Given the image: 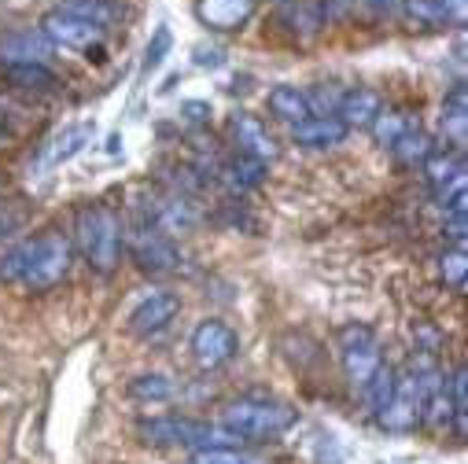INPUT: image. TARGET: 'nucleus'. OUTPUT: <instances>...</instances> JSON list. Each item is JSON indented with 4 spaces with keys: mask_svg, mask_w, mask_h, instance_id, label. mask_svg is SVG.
Returning <instances> with one entry per match:
<instances>
[{
    "mask_svg": "<svg viewBox=\"0 0 468 464\" xmlns=\"http://www.w3.org/2000/svg\"><path fill=\"white\" fill-rule=\"evenodd\" d=\"M295 424V409L277 402V398H259V395H248V398H237L221 409V427L237 438H248V442H270V438H281L288 427Z\"/></svg>",
    "mask_w": 468,
    "mask_h": 464,
    "instance_id": "obj_1",
    "label": "nucleus"
},
{
    "mask_svg": "<svg viewBox=\"0 0 468 464\" xmlns=\"http://www.w3.org/2000/svg\"><path fill=\"white\" fill-rule=\"evenodd\" d=\"M78 248L96 273H114L122 262V217L103 203L78 210Z\"/></svg>",
    "mask_w": 468,
    "mask_h": 464,
    "instance_id": "obj_2",
    "label": "nucleus"
},
{
    "mask_svg": "<svg viewBox=\"0 0 468 464\" xmlns=\"http://www.w3.org/2000/svg\"><path fill=\"white\" fill-rule=\"evenodd\" d=\"M70 262H74V248L63 232L48 228L41 237L27 240V266H23V277L19 284L34 295L41 291H52L67 273H70Z\"/></svg>",
    "mask_w": 468,
    "mask_h": 464,
    "instance_id": "obj_3",
    "label": "nucleus"
},
{
    "mask_svg": "<svg viewBox=\"0 0 468 464\" xmlns=\"http://www.w3.org/2000/svg\"><path fill=\"white\" fill-rule=\"evenodd\" d=\"M141 442L148 446H185V449H203V446H229L237 442V435H229L225 427H214L207 420L192 417H152L141 420Z\"/></svg>",
    "mask_w": 468,
    "mask_h": 464,
    "instance_id": "obj_4",
    "label": "nucleus"
},
{
    "mask_svg": "<svg viewBox=\"0 0 468 464\" xmlns=\"http://www.w3.org/2000/svg\"><path fill=\"white\" fill-rule=\"evenodd\" d=\"M122 244L130 248L137 269H141V273H152V277H166V273H174L177 262H181L174 240L163 237V232H159L155 225H148L144 217L133 221L130 232H122Z\"/></svg>",
    "mask_w": 468,
    "mask_h": 464,
    "instance_id": "obj_5",
    "label": "nucleus"
},
{
    "mask_svg": "<svg viewBox=\"0 0 468 464\" xmlns=\"http://www.w3.org/2000/svg\"><path fill=\"white\" fill-rule=\"evenodd\" d=\"M339 358H343V373H346V380H350V387H366L369 380H373V373L384 365V358H380V346H377V339H373V332L366 328V324H346V328H339Z\"/></svg>",
    "mask_w": 468,
    "mask_h": 464,
    "instance_id": "obj_6",
    "label": "nucleus"
},
{
    "mask_svg": "<svg viewBox=\"0 0 468 464\" xmlns=\"http://www.w3.org/2000/svg\"><path fill=\"white\" fill-rule=\"evenodd\" d=\"M41 34L52 41V48L85 52V59H96V63L103 59V56H100V45H103L107 30H100V26H92V23L78 19V16H70V12H63V8H56V12H48V16L41 19Z\"/></svg>",
    "mask_w": 468,
    "mask_h": 464,
    "instance_id": "obj_7",
    "label": "nucleus"
},
{
    "mask_svg": "<svg viewBox=\"0 0 468 464\" xmlns=\"http://www.w3.org/2000/svg\"><path fill=\"white\" fill-rule=\"evenodd\" d=\"M188 346H192V358H196L199 369H221L240 354V335L232 332L225 321L207 317V321L196 324Z\"/></svg>",
    "mask_w": 468,
    "mask_h": 464,
    "instance_id": "obj_8",
    "label": "nucleus"
},
{
    "mask_svg": "<svg viewBox=\"0 0 468 464\" xmlns=\"http://www.w3.org/2000/svg\"><path fill=\"white\" fill-rule=\"evenodd\" d=\"M229 137H232V144H237V152L248 155V159L273 163L281 155L273 133L255 119V114H232V119H229Z\"/></svg>",
    "mask_w": 468,
    "mask_h": 464,
    "instance_id": "obj_9",
    "label": "nucleus"
},
{
    "mask_svg": "<svg viewBox=\"0 0 468 464\" xmlns=\"http://www.w3.org/2000/svg\"><path fill=\"white\" fill-rule=\"evenodd\" d=\"M259 8V0H196V16L214 34L244 30Z\"/></svg>",
    "mask_w": 468,
    "mask_h": 464,
    "instance_id": "obj_10",
    "label": "nucleus"
},
{
    "mask_svg": "<svg viewBox=\"0 0 468 464\" xmlns=\"http://www.w3.org/2000/svg\"><path fill=\"white\" fill-rule=\"evenodd\" d=\"M181 313V299L174 291H152L133 313H130V332L133 335H159L163 328H170Z\"/></svg>",
    "mask_w": 468,
    "mask_h": 464,
    "instance_id": "obj_11",
    "label": "nucleus"
},
{
    "mask_svg": "<svg viewBox=\"0 0 468 464\" xmlns=\"http://www.w3.org/2000/svg\"><path fill=\"white\" fill-rule=\"evenodd\" d=\"M420 413H424V402H420V391L413 384V373L406 380L395 384V395H391V406L384 409V427L391 431H413L420 424Z\"/></svg>",
    "mask_w": 468,
    "mask_h": 464,
    "instance_id": "obj_12",
    "label": "nucleus"
},
{
    "mask_svg": "<svg viewBox=\"0 0 468 464\" xmlns=\"http://www.w3.org/2000/svg\"><path fill=\"white\" fill-rule=\"evenodd\" d=\"M52 56V41L41 30H16L0 37V67L16 63H45Z\"/></svg>",
    "mask_w": 468,
    "mask_h": 464,
    "instance_id": "obj_13",
    "label": "nucleus"
},
{
    "mask_svg": "<svg viewBox=\"0 0 468 464\" xmlns=\"http://www.w3.org/2000/svg\"><path fill=\"white\" fill-rule=\"evenodd\" d=\"M380 111H384L380 92H373V89H362V85H358V89H346V92L339 96L335 119H339L346 130H369Z\"/></svg>",
    "mask_w": 468,
    "mask_h": 464,
    "instance_id": "obj_14",
    "label": "nucleus"
},
{
    "mask_svg": "<svg viewBox=\"0 0 468 464\" xmlns=\"http://www.w3.org/2000/svg\"><path fill=\"white\" fill-rule=\"evenodd\" d=\"M292 141L303 144V148L324 152V148H335V144L346 141V126L335 119V114H310L306 122L292 126Z\"/></svg>",
    "mask_w": 468,
    "mask_h": 464,
    "instance_id": "obj_15",
    "label": "nucleus"
},
{
    "mask_svg": "<svg viewBox=\"0 0 468 464\" xmlns=\"http://www.w3.org/2000/svg\"><path fill=\"white\" fill-rule=\"evenodd\" d=\"M402 12L420 26H461L464 0H402Z\"/></svg>",
    "mask_w": 468,
    "mask_h": 464,
    "instance_id": "obj_16",
    "label": "nucleus"
},
{
    "mask_svg": "<svg viewBox=\"0 0 468 464\" xmlns=\"http://www.w3.org/2000/svg\"><path fill=\"white\" fill-rule=\"evenodd\" d=\"M89 137H92V126H89V122L67 126L63 133H56V137L45 144V152H41V159H37V170H52V166H59V163H70V159L85 148Z\"/></svg>",
    "mask_w": 468,
    "mask_h": 464,
    "instance_id": "obj_17",
    "label": "nucleus"
},
{
    "mask_svg": "<svg viewBox=\"0 0 468 464\" xmlns=\"http://www.w3.org/2000/svg\"><path fill=\"white\" fill-rule=\"evenodd\" d=\"M218 177L237 192V195H248V192H255L262 181H266V163H259V159H248V155H232V159H225L221 166H218Z\"/></svg>",
    "mask_w": 468,
    "mask_h": 464,
    "instance_id": "obj_18",
    "label": "nucleus"
},
{
    "mask_svg": "<svg viewBox=\"0 0 468 464\" xmlns=\"http://www.w3.org/2000/svg\"><path fill=\"white\" fill-rule=\"evenodd\" d=\"M270 111H273V119L288 122V126H299L310 119V103H306V92L295 89V85H277L270 89Z\"/></svg>",
    "mask_w": 468,
    "mask_h": 464,
    "instance_id": "obj_19",
    "label": "nucleus"
},
{
    "mask_svg": "<svg viewBox=\"0 0 468 464\" xmlns=\"http://www.w3.org/2000/svg\"><path fill=\"white\" fill-rule=\"evenodd\" d=\"M420 166H424V177H428L431 192H439V188L450 185L457 174H464V159H461V152H453V148H431Z\"/></svg>",
    "mask_w": 468,
    "mask_h": 464,
    "instance_id": "obj_20",
    "label": "nucleus"
},
{
    "mask_svg": "<svg viewBox=\"0 0 468 464\" xmlns=\"http://www.w3.org/2000/svg\"><path fill=\"white\" fill-rule=\"evenodd\" d=\"M63 12L85 19L100 30H107V26H114L122 19V5H114V0H63Z\"/></svg>",
    "mask_w": 468,
    "mask_h": 464,
    "instance_id": "obj_21",
    "label": "nucleus"
},
{
    "mask_svg": "<svg viewBox=\"0 0 468 464\" xmlns=\"http://www.w3.org/2000/svg\"><path fill=\"white\" fill-rule=\"evenodd\" d=\"M5 78L27 92H45V89H56L59 81L48 63H16V67H5Z\"/></svg>",
    "mask_w": 468,
    "mask_h": 464,
    "instance_id": "obj_22",
    "label": "nucleus"
},
{
    "mask_svg": "<svg viewBox=\"0 0 468 464\" xmlns=\"http://www.w3.org/2000/svg\"><path fill=\"white\" fill-rule=\"evenodd\" d=\"M431 148H435V144H431V137H428L420 126H406V133L391 144V152H395V159H399L402 166H417V163H424Z\"/></svg>",
    "mask_w": 468,
    "mask_h": 464,
    "instance_id": "obj_23",
    "label": "nucleus"
},
{
    "mask_svg": "<svg viewBox=\"0 0 468 464\" xmlns=\"http://www.w3.org/2000/svg\"><path fill=\"white\" fill-rule=\"evenodd\" d=\"M395 384H399V376H395V369L391 365H380L377 373H373V380L362 387V395H366V402H369V409H373V417H384V409L391 406V395H395Z\"/></svg>",
    "mask_w": 468,
    "mask_h": 464,
    "instance_id": "obj_24",
    "label": "nucleus"
},
{
    "mask_svg": "<svg viewBox=\"0 0 468 464\" xmlns=\"http://www.w3.org/2000/svg\"><path fill=\"white\" fill-rule=\"evenodd\" d=\"M130 395L137 402H170L177 395V384L170 376H163V373H144V376H137L130 384Z\"/></svg>",
    "mask_w": 468,
    "mask_h": 464,
    "instance_id": "obj_25",
    "label": "nucleus"
},
{
    "mask_svg": "<svg viewBox=\"0 0 468 464\" xmlns=\"http://www.w3.org/2000/svg\"><path fill=\"white\" fill-rule=\"evenodd\" d=\"M192 464H266V460L237 446H203L192 449Z\"/></svg>",
    "mask_w": 468,
    "mask_h": 464,
    "instance_id": "obj_26",
    "label": "nucleus"
},
{
    "mask_svg": "<svg viewBox=\"0 0 468 464\" xmlns=\"http://www.w3.org/2000/svg\"><path fill=\"white\" fill-rule=\"evenodd\" d=\"M406 126H413V122L406 119L402 111H380L369 130H373V137H377V144H380V148H391V144L406 133Z\"/></svg>",
    "mask_w": 468,
    "mask_h": 464,
    "instance_id": "obj_27",
    "label": "nucleus"
},
{
    "mask_svg": "<svg viewBox=\"0 0 468 464\" xmlns=\"http://www.w3.org/2000/svg\"><path fill=\"white\" fill-rule=\"evenodd\" d=\"M439 273H442V280H446L453 291H464V273H468L464 248H450V251H442V258H439Z\"/></svg>",
    "mask_w": 468,
    "mask_h": 464,
    "instance_id": "obj_28",
    "label": "nucleus"
},
{
    "mask_svg": "<svg viewBox=\"0 0 468 464\" xmlns=\"http://www.w3.org/2000/svg\"><path fill=\"white\" fill-rule=\"evenodd\" d=\"M170 45H174V34H170L166 26H159V30H155V37L148 41L144 70H159V67H163V59H166V52H170Z\"/></svg>",
    "mask_w": 468,
    "mask_h": 464,
    "instance_id": "obj_29",
    "label": "nucleus"
},
{
    "mask_svg": "<svg viewBox=\"0 0 468 464\" xmlns=\"http://www.w3.org/2000/svg\"><path fill=\"white\" fill-rule=\"evenodd\" d=\"M23 266H27V240L19 248L5 251V258H0V280H5V284H19Z\"/></svg>",
    "mask_w": 468,
    "mask_h": 464,
    "instance_id": "obj_30",
    "label": "nucleus"
},
{
    "mask_svg": "<svg viewBox=\"0 0 468 464\" xmlns=\"http://www.w3.org/2000/svg\"><path fill=\"white\" fill-rule=\"evenodd\" d=\"M339 89H314V92H306V103H310V114H335V107H339Z\"/></svg>",
    "mask_w": 468,
    "mask_h": 464,
    "instance_id": "obj_31",
    "label": "nucleus"
},
{
    "mask_svg": "<svg viewBox=\"0 0 468 464\" xmlns=\"http://www.w3.org/2000/svg\"><path fill=\"white\" fill-rule=\"evenodd\" d=\"M181 114H185V122H192V126H207L214 111H210L207 100H185L181 103Z\"/></svg>",
    "mask_w": 468,
    "mask_h": 464,
    "instance_id": "obj_32",
    "label": "nucleus"
},
{
    "mask_svg": "<svg viewBox=\"0 0 468 464\" xmlns=\"http://www.w3.org/2000/svg\"><path fill=\"white\" fill-rule=\"evenodd\" d=\"M19 225H23V210H16L8 199H0V237H12Z\"/></svg>",
    "mask_w": 468,
    "mask_h": 464,
    "instance_id": "obj_33",
    "label": "nucleus"
},
{
    "mask_svg": "<svg viewBox=\"0 0 468 464\" xmlns=\"http://www.w3.org/2000/svg\"><path fill=\"white\" fill-rule=\"evenodd\" d=\"M464 214L468 210H450L446 214V237L453 248H464Z\"/></svg>",
    "mask_w": 468,
    "mask_h": 464,
    "instance_id": "obj_34",
    "label": "nucleus"
},
{
    "mask_svg": "<svg viewBox=\"0 0 468 464\" xmlns=\"http://www.w3.org/2000/svg\"><path fill=\"white\" fill-rule=\"evenodd\" d=\"M221 63H225V52H221V48H207V45L196 48V67H210V70H218Z\"/></svg>",
    "mask_w": 468,
    "mask_h": 464,
    "instance_id": "obj_35",
    "label": "nucleus"
},
{
    "mask_svg": "<svg viewBox=\"0 0 468 464\" xmlns=\"http://www.w3.org/2000/svg\"><path fill=\"white\" fill-rule=\"evenodd\" d=\"M369 8H373L377 16H395V12L402 8V0H369Z\"/></svg>",
    "mask_w": 468,
    "mask_h": 464,
    "instance_id": "obj_36",
    "label": "nucleus"
},
{
    "mask_svg": "<svg viewBox=\"0 0 468 464\" xmlns=\"http://www.w3.org/2000/svg\"><path fill=\"white\" fill-rule=\"evenodd\" d=\"M119 148H122V137L114 133V137H111V144H107V152H111V155H119Z\"/></svg>",
    "mask_w": 468,
    "mask_h": 464,
    "instance_id": "obj_37",
    "label": "nucleus"
},
{
    "mask_svg": "<svg viewBox=\"0 0 468 464\" xmlns=\"http://www.w3.org/2000/svg\"><path fill=\"white\" fill-rule=\"evenodd\" d=\"M8 144H12V130L0 126V148H8Z\"/></svg>",
    "mask_w": 468,
    "mask_h": 464,
    "instance_id": "obj_38",
    "label": "nucleus"
}]
</instances>
